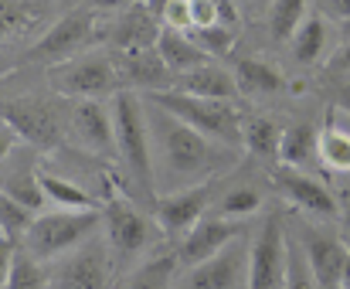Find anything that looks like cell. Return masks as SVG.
Returning a JSON list of instances; mask_svg holds the SVG:
<instances>
[{
    "instance_id": "cell-1",
    "label": "cell",
    "mask_w": 350,
    "mask_h": 289,
    "mask_svg": "<svg viewBox=\"0 0 350 289\" xmlns=\"http://www.w3.org/2000/svg\"><path fill=\"white\" fill-rule=\"evenodd\" d=\"M146 102V99H143ZM146 120H150V140H153V163H157V180L167 177L180 187H194L198 177H204L208 170H215V143L208 137H201L198 130H191L187 123H180L177 116L157 109L153 102H146Z\"/></svg>"
},
{
    "instance_id": "cell-2",
    "label": "cell",
    "mask_w": 350,
    "mask_h": 289,
    "mask_svg": "<svg viewBox=\"0 0 350 289\" xmlns=\"http://www.w3.org/2000/svg\"><path fill=\"white\" fill-rule=\"evenodd\" d=\"M113 123H116V153L136 184V191L146 197V204H157V163H153V140H150V120L146 102L136 92L119 89L113 99Z\"/></svg>"
},
{
    "instance_id": "cell-3",
    "label": "cell",
    "mask_w": 350,
    "mask_h": 289,
    "mask_svg": "<svg viewBox=\"0 0 350 289\" xmlns=\"http://www.w3.org/2000/svg\"><path fill=\"white\" fill-rule=\"evenodd\" d=\"M103 225V208L96 211H44L34 215L31 228L21 238V249H27L38 262H51L68 256L72 249L85 245Z\"/></svg>"
},
{
    "instance_id": "cell-4",
    "label": "cell",
    "mask_w": 350,
    "mask_h": 289,
    "mask_svg": "<svg viewBox=\"0 0 350 289\" xmlns=\"http://www.w3.org/2000/svg\"><path fill=\"white\" fill-rule=\"evenodd\" d=\"M146 102H153L157 109L177 116L180 123H187L191 130H198L201 137H208L211 143L221 146H241V116L228 102H211V99H198L187 96L180 89H163V92H150L143 96Z\"/></svg>"
},
{
    "instance_id": "cell-5",
    "label": "cell",
    "mask_w": 350,
    "mask_h": 289,
    "mask_svg": "<svg viewBox=\"0 0 350 289\" xmlns=\"http://www.w3.org/2000/svg\"><path fill=\"white\" fill-rule=\"evenodd\" d=\"M48 82L58 96L75 102H103L106 96L119 92L116 61L103 51H85L79 58H68L62 65L48 68Z\"/></svg>"
},
{
    "instance_id": "cell-6",
    "label": "cell",
    "mask_w": 350,
    "mask_h": 289,
    "mask_svg": "<svg viewBox=\"0 0 350 289\" xmlns=\"http://www.w3.org/2000/svg\"><path fill=\"white\" fill-rule=\"evenodd\" d=\"M99 38H103V24H99L96 10L75 7V10H68L65 17H58V20L38 38V44L27 51V61L62 65V61H68V58L85 55Z\"/></svg>"
},
{
    "instance_id": "cell-7",
    "label": "cell",
    "mask_w": 350,
    "mask_h": 289,
    "mask_svg": "<svg viewBox=\"0 0 350 289\" xmlns=\"http://www.w3.org/2000/svg\"><path fill=\"white\" fill-rule=\"evenodd\" d=\"M289 235L275 211H269L248 242V289H286Z\"/></svg>"
},
{
    "instance_id": "cell-8",
    "label": "cell",
    "mask_w": 350,
    "mask_h": 289,
    "mask_svg": "<svg viewBox=\"0 0 350 289\" xmlns=\"http://www.w3.org/2000/svg\"><path fill=\"white\" fill-rule=\"evenodd\" d=\"M113 276V249L106 238H89L48 269V289H106Z\"/></svg>"
},
{
    "instance_id": "cell-9",
    "label": "cell",
    "mask_w": 350,
    "mask_h": 289,
    "mask_svg": "<svg viewBox=\"0 0 350 289\" xmlns=\"http://www.w3.org/2000/svg\"><path fill=\"white\" fill-rule=\"evenodd\" d=\"M0 123L14 137L34 146H51L62 137V113L48 99H31V96L7 99V102H0Z\"/></svg>"
},
{
    "instance_id": "cell-10",
    "label": "cell",
    "mask_w": 350,
    "mask_h": 289,
    "mask_svg": "<svg viewBox=\"0 0 350 289\" xmlns=\"http://www.w3.org/2000/svg\"><path fill=\"white\" fill-rule=\"evenodd\" d=\"M211 211V184L201 180L194 187H180L170 191L167 197H157L153 204V221L163 235H187L201 218H208Z\"/></svg>"
},
{
    "instance_id": "cell-11",
    "label": "cell",
    "mask_w": 350,
    "mask_h": 289,
    "mask_svg": "<svg viewBox=\"0 0 350 289\" xmlns=\"http://www.w3.org/2000/svg\"><path fill=\"white\" fill-rule=\"evenodd\" d=\"M180 289H248V245L234 238L215 259L187 269Z\"/></svg>"
},
{
    "instance_id": "cell-12",
    "label": "cell",
    "mask_w": 350,
    "mask_h": 289,
    "mask_svg": "<svg viewBox=\"0 0 350 289\" xmlns=\"http://www.w3.org/2000/svg\"><path fill=\"white\" fill-rule=\"evenodd\" d=\"M245 235V221H232V218H218V215H208L201 218L177 245V262L184 269H194L208 259H215L221 249H228L234 238Z\"/></svg>"
},
{
    "instance_id": "cell-13",
    "label": "cell",
    "mask_w": 350,
    "mask_h": 289,
    "mask_svg": "<svg viewBox=\"0 0 350 289\" xmlns=\"http://www.w3.org/2000/svg\"><path fill=\"white\" fill-rule=\"evenodd\" d=\"M275 187L282 191V197L293 204V208H299L303 215H310V218H320V221H334V218H340V208H337V201H334V194L317 180V177H310L306 170H293V167H275Z\"/></svg>"
},
{
    "instance_id": "cell-14",
    "label": "cell",
    "mask_w": 350,
    "mask_h": 289,
    "mask_svg": "<svg viewBox=\"0 0 350 289\" xmlns=\"http://www.w3.org/2000/svg\"><path fill=\"white\" fill-rule=\"evenodd\" d=\"M160 34H163V20L143 0H136V3H129V7L119 10V17L113 20V27H109L106 38H109V48L116 55H133V51L157 48Z\"/></svg>"
},
{
    "instance_id": "cell-15",
    "label": "cell",
    "mask_w": 350,
    "mask_h": 289,
    "mask_svg": "<svg viewBox=\"0 0 350 289\" xmlns=\"http://www.w3.org/2000/svg\"><path fill=\"white\" fill-rule=\"evenodd\" d=\"M68 133L75 143L96 156H113L116 153V123H113V106L106 102H75L68 116Z\"/></svg>"
},
{
    "instance_id": "cell-16",
    "label": "cell",
    "mask_w": 350,
    "mask_h": 289,
    "mask_svg": "<svg viewBox=\"0 0 350 289\" xmlns=\"http://www.w3.org/2000/svg\"><path fill=\"white\" fill-rule=\"evenodd\" d=\"M103 225H106V242H109L113 256H119V259L143 252L146 242H150V221L122 197H113L103 208Z\"/></svg>"
},
{
    "instance_id": "cell-17",
    "label": "cell",
    "mask_w": 350,
    "mask_h": 289,
    "mask_svg": "<svg viewBox=\"0 0 350 289\" xmlns=\"http://www.w3.org/2000/svg\"><path fill=\"white\" fill-rule=\"evenodd\" d=\"M303 249H306L310 269H313L320 289H340V276H344V266H347V259H350L344 242L334 238V235H323V232L310 228L303 235Z\"/></svg>"
},
{
    "instance_id": "cell-18",
    "label": "cell",
    "mask_w": 350,
    "mask_h": 289,
    "mask_svg": "<svg viewBox=\"0 0 350 289\" xmlns=\"http://www.w3.org/2000/svg\"><path fill=\"white\" fill-rule=\"evenodd\" d=\"M116 68H119V79H126L133 89H143V96L163 92V89H174L177 85L174 72L163 65V58H160L157 48L133 51V55H116Z\"/></svg>"
},
{
    "instance_id": "cell-19",
    "label": "cell",
    "mask_w": 350,
    "mask_h": 289,
    "mask_svg": "<svg viewBox=\"0 0 350 289\" xmlns=\"http://www.w3.org/2000/svg\"><path fill=\"white\" fill-rule=\"evenodd\" d=\"M174 89H180V92H187V96H198V99L228 102V106H234V102L241 99V89H238L234 72L225 68V65H218V61H211V65H204V68H198V72L177 79Z\"/></svg>"
},
{
    "instance_id": "cell-20",
    "label": "cell",
    "mask_w": 350,
    "mask_h": 289,
    "mask_svg": "<svg viewBox=\"0 0 350 289\" xmlns=\"http://www.w3.org/2000/svg\"><path fill=\"white\" fill-rule=\"evenodd\" d=\"M157 51H160L163 65L174 72V79H184V75H191V72H198V68L215 61L208 51H201L194 44V38L187 31H170V27H163V34L157 41Z\"/></svg>"
},
{
    "instance_id": "cell-21",
    "label": "cell",
    "mask_w": 350,
    "mask_h": 289,
    "mask_svg": "<svg viewBox=\"0 0 350 289\" xmlns=\"http://www.w3.org/2000/svg\"><path fill=\"white\" fill-rule=\"evenodd\" d=\"M232 72L238 79L241 96H248V99H269V96H279L286 89L282 72L262 58H241V61H234Z\"/></svg>"
},
{
    "instance_id": "cell-22",
    "label": "cell",
    "mask_w": 350,
    "mask_h": 289,
    "mask_svg": "<svg viewBox=\"0 0 350 289\" xmlns=\"http://www.w3.org/2000/svg\"><path fill=\"white\" fill-rule=\"evenodd\" d=\"M330 48V20L323 14H306V20L299 24V31L289 41V51L299 65H317Z\"/></svg>"
},
{
    "instance_id": "cell-23",
    "label": "cell",
    "mask_w": 350,
    "mask_h": 289,
    "mask_svg": "<svg viewBox=\"0 0 350 289\" xmlns=\"http://www.w3.org/2000/svg\"><path fill=\"white\" fill-rule=\"evenodd\" d=\"M38 184L44 191V201L55 204V208H62V211H96V201L89 197V191H82L68 177H58V174L38 167Z\"/></svg>"
},
{
    "instance_id": "cell-24",
    "label": "cell",
    "mask_w": 350,
    "mask_h": 289,
    "mask_svg": "<svg viewBox=\"0 0 350 289\" xmlns=\"http://www.w3.org/2000/svg\"><path fill=\"white\" fill-rule=\"evenodd\" d=\"M282 133L286 130H279V123H272L269 116H248L241 123V146L258 160H279Z\"/></svg>"
},
{
    "instance_id": "cell-25",
    "label": "cell",
    "mask_w": 350,
    "mask_h": 289,
    "mask_svg": "<svg viewBox=\"0 0 350 289\" xmlns=\"http://www.w3.org/2000/svg\"><path fill=\"white\" fill-rule=\"evenodd\" d=\"M177 266H180L177 256H157V259L129 269L116 283V289H167L177 276Z\"/></svg>"
},
{
    "instance_id": "cell-26",
    "label": "cell",
    "mask_w": 350,
    "mask_h": 289,
    "mask_svg": "<svg viewBox=\"0 0 350 289\" xmlns=\"http://www.w3.org/2000/svg\"><path fill=\"white\" fill-rule=\"evenodd\" d=\"M317 143H320V133L306 123H296L282 133V146H279V163L282 167H293V170H306V163L317 156Z\"/></svg>"
},
{
    "instance_id": "cell-27",
    "label": "cell",
    "mask_w": 350,
    "mask_h": 289,
    "mask_svg": "<svg viewBox=\"0 0 350 289\" xmlns=\"http://www.w3.org/2000/svg\"><path fill=\"white\" fill-rule=\"evenodd\" d=\"M317 156L323 160L327 170H334V174H350V130L337 126V123L330 120V123L320 130Z\"/></svg>"
},
{
    "instance_id": "cell-28",
    "label": "cell",
    "mask_w": 350,
    "mask_h": 289,
    "mask_svg": "<svg viewBox=\"0 0 350 289\" xmlns=\"http://www.w3.org/2000/svg\"><path fill=\"white\" fill-rule=\"evenodd\" d=\"M44 10H48L44 0H0V38L21 34L38 17H44Z\"/></svg>"
},
{
    "instance_id": "cell-29",
    "label": "cell",
    "mask_w": 350,
    "mask_h": 289,
    "mask_svg": "<svg viewBox=\"0 0 350 289\" xmlns=\"http://www.w3.org/2000/svg\"><path fill=\"white\" fill-rule=\"evenodd\" d=\"M306 20V0H272L269 3V34L275 41H293Z\"/></svg>"
},
{
    "instance_id": "cell-30",
    "label": "cell",
    "mask_w": 350,
    "mask_h": 289,
    "mask_svg": "<svg viewBox=\"0 0 350 289\" xmlns=\"http://www.w3.org/2000/svg\"><path fill=\"white\" fill-rule=\"evenodd\" d=\"M211 211L218 215V218H232V221H248L255 211H262V194L255 191V187H232V191H225L221 194V201L218 204H211Z\"/></svg>"
},
{
    "instance_id": "cell-31",
    "label": "cell",
    "mask_w": 350,
    "mask_h": 289,
    "mask_svg": "<svg viewBox=\"0 0 350 289\" xmlns=\"http://www.w3.org/2000/svg\"><path fill=\"white\" fill-rule=\"evenodd\" d=\"M31 221H34L31 208H24L21 201H14V197L0 187V232L17 242V238H24V232L31 228Z\"/></svg>"
},
{
    "instance_id": "cell-32",
    "label": "cell",
    "mask_w": 350,
    "mask_h": 289,
    "mask_svg": "<svg viewBox=\"0 0 350 289\" xmlns=\"http://www.w3.org/2000/svg\"><path fill=\"white\" fill-rule=\"evenodd\" d=\"M286 289H320L313 269H310V259H306V249L303 242H296L289 235V269H286Z\"/></svg>"
},
{
    "instance_id": "cell-33",
    "label": "cell",
    "mask_w": 350,
    "mask_h": 289,
    "mask_svg": "<svg viewBox=\"0 0 350 289\" xmlns=\"http://www.w3.org/2000/svg\"><path fill=\"white\" fill-rule=\"evenodd\" d=\"M187 34H191L194 44H198L201 51H208L211 58H225V55L234 48V31L232 27H225V24H215V27H194V31H187Z\"/></svg>"
},
{
    "instance_id": "cell-34",
    "label": "cell",
    "mask_w": 350,
    "mask_h": 289,
    "mask_svg": "<svg viewBox=\"0 0 350 289\" xmlns=\"http://www.w3.org/2000/svg\"><path fill=\"white\" fill-rule=\"evenodd\" d=\"M160 20H163V27H170V31H191V27H194L191 0H170Z\"/></svg>"
},
{
    "instance_id": "cell-35",
    "label": "cell",
    "mask_w": 350,
    "mask_h": 289,
    "mask_svg": "<svg viewBox=\"0 0 350 289\" xmlns=\"http://www.w3.org/2000/svg\"><path fill=\"white\" fill-rule=\"evenodd\" d=\"M191 17H194V27H215V24H221L218 0H191Z\"/></svg>"
},
{
    "instance_id": "cell-36",
    "label": "cell",
    "mask_w": 350,
    "mask_h": 289,
    "mask_svg": "<svg viewBox=\"0 0 350 289\" xmlns=\"http://www.w3.org/2000/svg\"><path fill=\"white\" fill-rule=\"evenodd\" d=\"M14 256H17V242H14L10 235H3V232H0V289H7V283H10Z\"/></svg>"
},
{
    "instance_id": "cell-37",
    "label": "cell",
    "mask_w": 350,
    "mask_h": 289,
    "mask_svg": "<svg viewBox=\"0 0 350 289\" xmlns=\"http://www.w3.org/2000/svg\"><path fill=\"white\" fill-rule=\"evenodd\" d=\"M330 72H337V75H350V41H344V44L337 48V55L330 58Z\"/></svg>"
},
{
    "instance_id": "cell-38",
    "label": "cell",
    "mask_w": 350,
    "mask_h": 289,
    "mask_svg": "<svg viewBox=\"0 0 350 289\" xmlns=\"http://www.w3.org/2000/svg\"><path fill=\"white\" fill-rule=\"evenodd\" d=\"M337 225H340V242H344V249L350 252V201L340 208V218H337Z\"/></svg>"
},
{
    "instance_id": "cell-39",
    "label": "cell",
    "mask_w": 350,
    "mask_h": 289,
    "mask_svg": "<svg viewBox=\"0 0 350 289\" xmlns=\"http://www.w3.org/2000/svg\"><path fill=\"white\" fill-rule=\"evenodd\" d=\"M323 3H327V10H330L334 17L350 20V0H323Z\"/></svg>"
},
{
    "instance_id": "cell-40",
    "label": "cell",
    "mask_w": 350,
    "mask_h": 289,
    "mask_svg": "<svg viewBox=\"0 0 350 289\" xmlns=\"http://www.w3.org/2000/svg\"><path fill=\"white\" fill-rule=\"evenodd\" d=\"M10 150H14V133H10V130L0 123V163L10 156Z\"/></svg>"
},
{
    "instance_id": "cell-41",
    "label": "cell",
    "mask_w": 350,
    "mask_h": 289,
    "mask_svg": "<svg viewBox=\"0 0 350 289\" xmlns=\"http://www.w3.org/2000/svg\"><path fill=\"white\" fill-rule=\"evenodd\" d=\"M129 3H136V0H96V7H106V10H122Z\"/></svg>"
},
{
    "instance_id": "cell-42",
    "label": "cell",
    "mask_w": 350,
    "mask_h": 289,
    "mask_svg": "<svg viewBox=\"0 0 350 289\" xmlns=\"http://www.w3.org/2000/svg\"><path fill=\"white\" fill-rule=\"evenodd\" d=\"M143 3H146L157 17H163V10H167V3H170V0H143Z\"/></svg>"
},
{
    "instance_id": "cell-43",
    "label": "cell",
    "mask_w": 350,
    "mask_h": 289,
    "mask_svg": "<svg viewBox=\"0 0 350 289\" xmlns=\"http://www.w3.org/2000/svg\"><path fill=\"white\" fill-rule=\"evenodd\" d=\"M340 289H350V259H347V266H344V276H340Z\"/></svg>"
},
{
    "instance_id": "cell-44",
    "label": "cell",
    "mask_w": 350,
    "mask_h": 289,
    "mask_svg": "<svg viewBox=\"0 0 350 289\" xmlns=\"http://www.w3.org/2000/svg\"><path fill=\"white\" fill-rule=\"evenodd\" d=\"M340 106H344V109H347V113H350V85H347V89H344V92H340Z\"/></svg>"
}]
</instances>
